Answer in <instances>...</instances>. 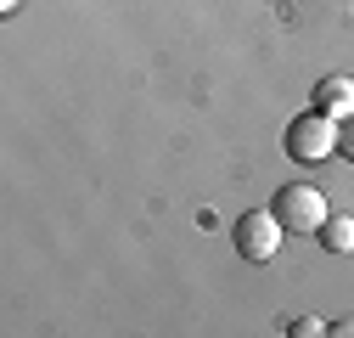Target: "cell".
I'll return each instance as SVG.
<instances>
[{"instance_id": "obj_5", "label": "cell", "mask_w": 354, "mask_h": 338, "mask_svg": "<svg viewBox=\"0 0 354 338\" xmlns=\"http://www.w3.org/2000/svg\"><path fill=\"white\" fill-rule=\"evenodd\" d=\"M321 242H326L332 254H348V248H354V220H348V215L326 220V226H321Z\"/></svg>"}, {"instance_id": "obj_4", "label": "cell", "mask_w": 354, "mask_h": 338, "mask_svg": "<svg viewBox=\"0 0 354 338\" xmlns=\"http://www.w3.org/2000/svg\"><path fill=\"white\" fill-rule=\"evenodd\" d=\"M309 102H315V113H326V118L348 124V118H354V79H348V73H332V79H321Z\"/></svg>"}, {"instance_id": "obj_2", "label": "cell", "mask_w": 354, "mask_h": 338, "mask_svg": "<svg viewBox=\"0 0 354 338\" xmlns=\"http://www.w3.org/2000/svg\"><path fill=\"white\" fill-rule=\"evenodd\" d=\"M276 220L292 231V237H315L332 215H326V192L315 186H281L276 192Z\"/></svg>"}, {"instance_id": "obj_7", "label": "cell", "mask_w": 354, "mask_h": 338, "mask_svg": "<svg viewBox=\"0 0 354 338\" xmlns=\"http://www.w3.org/2000/svg\"><path fill=\"white\" fill-rule=\"evenodd\" d=\"M12 6H17V0H0V12H12Z\"/></svg>"}, {"instance_id": "obj_3", "label": "cell", "mask_w": 354, "mask_h": 338, "mask_svg": "<svg viewBox=\"0 0 354 338\" xmlns=\"http://www.w3.org/2000/svg\"><path fill=\"white\" fill-rule=\"evenodd\" d=\"M281 237H287V226L276 220V208H248V215L236 220V254L253 260V265L276 260V254H281Z\"/></svg>"}, {"instance_id": "obj_6", "label": "cell", "mask_w": 354, "mask_h": 338, "mask_svg": "<svg viewBox=\"0 0 354 338\" xmlns=\"http://www.w3.org/2000/svg\"><path fill=\"white\" fill-rule=\"evenodd\" d=\"M337 152H348V158H354V118L343 124V141H337Z\"/></svg>"}, {"instance_id": "obj_1", "label": "cell", "mask_w": 354, "mask_h": 338, "mask_svg": "<svg viewBox=\"0 0 354 338\" xmlns=\"http://www.w3.org/2000/svg\"><path fill=\"white\" fill-rule=\"evenodd\" d=\"M337 141H343V124L326 118V113H315V107L287 124V152H292L298 163H321V158H332Z\"/></svg>"}]
</instances>
